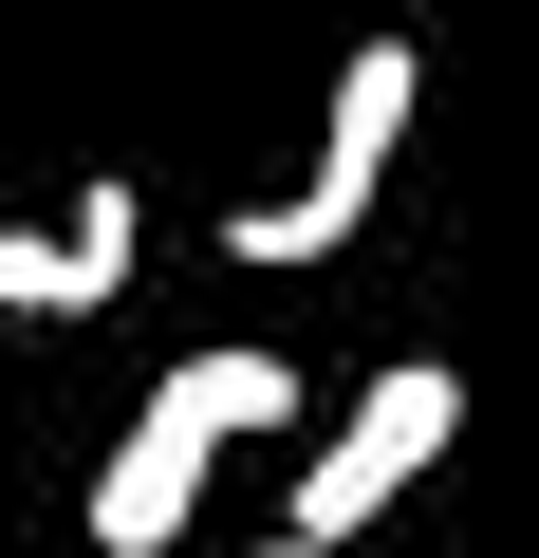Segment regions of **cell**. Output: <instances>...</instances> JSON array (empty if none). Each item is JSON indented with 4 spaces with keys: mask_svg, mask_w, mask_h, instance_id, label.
Here are the masks:
<instances>
[{
    "mask_svg": "<svg viewBox=\"0 0 539 558\" xmlns=\"http://www.w3.org/2000/svg\"><path fill=\"white\" fill-rule=\"evenodd\" d=\"M260 558H354V539H298V521H280V539H260Z\"/></svg>",
    "mask_w": 539,
    "mask_h": 558,
    "instance_id": "obj_5",
    "label": "cell"
},
{
    "mask_svg": "<svg viewBox=\"0 0 539 558\" xmlns=\"http://www.w3.org/2000/svg\"><path fill=\"white\" fill-rule=\"evenodd\" d=\"M409 94H428V57H409V38H354V57H335V112H317V168H298L280 205H242V223H223V260H335V242L391 205Z\"/></svg>",
    "mask_w": 539,
    "mask_h": 558,
    "instance_id": "obj_2",
    "label": "cell"
},
{
    "mask_svg": "<svg viewBox=\"0 0 539 558\" xmlns=\"http://www.w3.org/2000/svg\"><path fill=\"white\" fill-rule=\"evenodd\" d=\"M260 428H298V373L280 354H186V373H149V410H131V447L94 465V558H149V539H186L205 521V465L223 447H260Z\"/></svg>",
    "mask_w": 539,
    "mask_h": 558,
    "instance_id": "obj_1",
    "label": "cell"
},
{
    "mask_svg": "<svg viewBox=\"0 0 539 558\" xmlns=\"http://www.w3.org/2000/svg\"><path fill=\"white\" fill-rule=\"evenodd\" d=\"M446 447H465V373H428V354H409V373H372V391L298 447V539H372Z\"/></svg>",
    "mask_w": 539,
    "mask_h": 558,
    "instance_id": "obj_3",
    "label": "cell"
},
{
    "mask_svg": "<svg viewBox=\"0 0 539 558\" xmlns=\"http://www.w3.org/2000/svg\"><path fill=\"white\" fill-rule=\"evenodd\" d=\"M131 242H149V186H75L57 223H0V317H112Z\"/></svg>",
    "mask_w": 539,
    "mask_h": 558,
    "instance_id": "obj_4",
    "label": "cell"
}]
</instances>
